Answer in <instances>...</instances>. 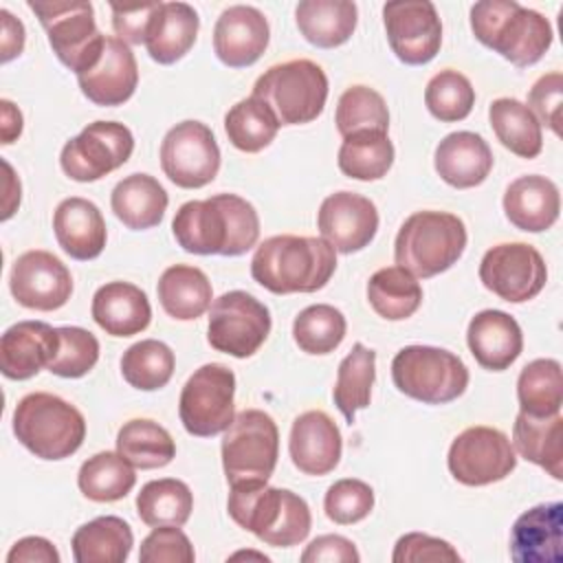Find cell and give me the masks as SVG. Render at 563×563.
Masks as SVG:
<instances>
[{
	"mask_svg": "<svg viewBox=\"0 0 563 563\" xmlns=\"http://www.w3.org/2000/svg\"><path fill=\"white\" fill-rule=\"evenodd\" d=\"M172 231L187 253L235 257L257 244L260 216L249 200L216 194L185 202L172 220Z\"/></svg>",
	"mask_w": 563,
	"mask_h": 563,
	"instance_id": "obj_1",
	"label": "cell"
},
{
	"mask_svg": "<svg viewBox=\"0 0 563 563\" xmlns=\"http://www.w3.org/2000/svg\"><path fill=\"white\" fill-rule=\"evenodd\" d=\"M336 268V251L323 238L273 235L253 260V279L275 295L321 290Z\"/></svg>",
	"mask_w": 563,
	"mask_h": 563,
	"instance_id": "obj_2",
	"label": "cell"
},
{
	"mask_svg": "<svg viewBox=\"0 0 563 563\" xmlns=\"http://www.w3.org/2000/svg\"><path fill=\"white\" fill-rule=\"evenodd\" d=\"M227 510L231 519L275 548L301 543L312 526V515L303 497L266 482L231 486Z\"/></svg>",
	"mask_w": 563,
	"mask_h": 563,
	"instance_id": "obj_3",
	"label": "cell"
},
{
	"mask_svg": "<svg viewBox=\"0 0 563 563\" xmlns=\"http://www.w3.org/2000/svg\"><path fill=\"white\" fill-rule=\"evenodd\" d=\"M475 37L515 66L537 64L552 44V24L515 0H482L471 7Z\"/></svg>",
	"mask_w": 563,
	"mask_h": 563,
	"instance_id": "obj_4",
	"label": "cell"
},
{
	"mask_svg": "<svg viewBox=\"0 0 563 563\" xmlns=\"http://www.w3.org/2000/svg\"><path fill=\"white\" fill-rule=\"evenodd\" d=\"M466 249V227L449 211H416L398 229L396 264L413 277H433L449 271Z\"/></svg>",
	"mask_w": 563,
	"mask_h": 563,
	"instance_id": "obj_5",
	"label": "cell"
},
{
	"mask_svg": "<svg viewBox=\"0 0 563 563\" xmlns=\"http://www.w3.org/2000/svg\"><path fill=\"white\" fill-rule=\"evenodd\" d=\"M18 442L42 460L70 457L86 438V420L68 400L48 394H26L13 409Z\"/></svg>",
	"mask_w": 563,
	"mask_h": 563,
	"instance_id": "obj_6",
	"label": "cell"
},
{
	"mask_svg": "<svg viewBox=\"0 0 563 563\" xmlns=\"http://www.w3.org/2000/svg\"><path fill=\"white\" fill-rule=\"evenodd\" d=\"M253 97L273 110L279 125L310 123L325 108L328 77L312 59H288L257 77Z\"/></svg>",
	"mask_w": 563,
	"mask_h": 563,
	"instance_id": "obj_7",
	"label": "cell"
},
{
	"mask_svg": "<svg viewBox=\"0 0 563 563\" xmlns=\"http://www.w3.org/2000/svg\"><path fill=\"white\" fill-rule=\"evenodd\" d=\"M391 380L398 391L424 405H446L468 387L464 361L442 347L407 345L391 361Z\"/></svg>",
	"mask_w": 563,
	"mask_h": 563,
	"instance_id": "obj_8",
	"label": "cell"
},
{
	"mask_svg": "<svg viewBox=\"0 0 563 563\" xmlns=\"http://www.w3.org/2000/svg\"><path fill=\"white\" fill-rule=\"evenodd\" d=\"M29 9L37 15L53 53L66 68L81 75L99 62L106 35L95 24L90 2L29 0Z\"/></svg>",
	"mask_w": 563,
	"mask_h": 563,
	"instance_id": "obj_9",
	"label": "cell"
},
{
	"mask_svg": "<svg viewBox=\"0 0 563 563\" xmlns=\"http://www.w3.org/2000/svg\"><path fill=\"white\" fill-rule=\"evenodd\" d=\"M279 431L260 409L235 413L222 438V468L231 486L268 482L277 466Z\"/></svg>",
	"mask_w": 563,
	"mask_h": 563,
	"instance_id": "obj_10",
	"label": "cell"
},
{
	"mask_svg": "<svg viewBox=\"0 0 563 563\" xmlns=\"http://www.w3.org/2000/svg\"><path fill=\"white\" fill-rule=\"evenodd\" d=\"M235 374L220 363L198 367L183 385L178 400V416L187 433L211 438L233 422Z\"/></svg>",
	"mask_w": 563,
	"mask_h": 563,
	"instance_id": "obj_11",
	"label": "cell"
},
{
	"mask_svg": "<svg viewBox=\"0 0 563 563\" xmlns=\"http://www.w3.org/2000/svg\"><path fill=\"white\" fill-rule=\"evenodd\" d=\"M271 332L268 308L244 290H229L211 301L207 341L213 350L246 358L253 356Z\"/></svg>",
	"mask_w": 563,
	"mask_h": 563,
	"instance_id": "obj_12",
	"label": "cell"
},
{
	"mask_svg": "<svg viewBox=\"0 0 563 563\" xmlns=\"http://www.w3.org/2000/svg\"><path fill=\"white\" fill-rule=\"evenodd\" d=\"M134 136L117 121L88 123L77 136L64 143L59 165L77 183H95L132 156Z\"/></svg>",
	"mask_w": 563,
	"mask_h": 563,
	"instance_id": "obj_13",
	"label": "cell"
},
{
	"mask_svg": "<svg viewBox=\"0 0 563 563\" xmlns=\"http://www.w3.org/2000/svg\"><path fill=\"white\" fill-rule=\"evenodd\" d=\"M161 167L183 189L209 185L220 169V147L211 128L191 119L176 123L161 143Z\"/></svg>",
	"mask_w": 563,
	"mask_h": 563,
	"instance_id": "obj_14",
	"label": "cell"
},
{
	"mask_svg": "<svg viewBox=\"0 0 563 563\" xmlns=\"http://www.w3.org/2000/svg\"><path fill=\"white\" fill-rule=\"evenodd\" d=\"M446 464L460 484L486 486L508 477L517 466V455L506 433L477 424L451 442Z\"/></svg>",
	"mask_w": 563,
	"mask_h": 563,
	"instance_id": "obj_15",
	"label": "cell"
},
{
	"mask_svg": "<svg viewBox=\"0 0 563 563\" xmlns=\"http://www.w3.org/2000/svg\"><path fill=\"white\" fill-rule=\"evenodd\" d=\"M479 279L499 299L521 303L534 299L543 290L548 268L532 244L504 242L484 253Z\"/></svg>",
	"mask_w": 563,
	"mask_h": 563,
	"instance_id": "obj_16",
	"label": "cell"
},
{
	"mask_svg": "<svg viewBox=\"0 0 563 563\" xmlns=\"http://www.w3.org/2000/svg\"><path fill=\"white\" fill-rule=\"evenodd\" d=\"M387 42L409 66L431 62L442 44V22L429 0H394L383 7Z\"/></svg>",
	"mask_w": 563,
	"mask_h": 563,
	"instance_id": "obj_17",
	"label": "cell"
},
{
	"mask_svg": "<svg viewBox=\"0 0 563 563\" xmlns=\"http://www.w3.org/2000/svg\"><path fill=\"white\" fill-rule=\"evenodd\" d=\"M9 288L20 306L51 312L70 299L73 277L59 257L35 249L13 262Z\"/></svg>",
	"mask_w": 563,
	"mask_h": 563,
	"instance_id": "obj_18",
	"label": "cell"
},
{
	"mask_svg": "<svg viewBox=\"0 0 563 563\" xmlns=\"http://www.w3.org/2000/svg\"><path fill=\"white\" fill-rule=\"evenodd\" d=\"M321 238L339 253L365 249L378 231L376 205L354 191L330 194L317 213Z\"/></svg>",
	"mask_w": 563,
	"mask_h": 563,
	"instance_id": "obj_19",
	"label": "cell"
},
{
	"mask_svg": "<svg viewBox=\"0 0 563 563\" xmlns=\"http://www.w3.org/2000/svg\"><path fill=\"white\" fill-rule=\"evenodd\" d=\"M271 29L264 13L249 4L224 9L213 26V51L231 68L255 64L268 46Z\"/></svg>",
	"mask_w": 563,
	"mask_h": 563,
	"instance_id": "obj_20",
	"label": "cell"
},
{
	"mask_svg": "<svg viewBox=\"0 0 563 563\" xmlns=\"http://www.w3.org/2000/svg\"><path fill=\"white\" fill-rule=\"evenodd\" d=\"M77 81L84 97L95 106H121L134 95L139 84L136 57L123 40L106 35L99 62L90 70L77 75Z\"/></svg>",
	"mask_w": 563,
	"mask_h": 563,
	"instance_id": "obj_21",
	"label": "cell"
},
{
	"mask_svg": "<svg viewBox=\"0 0 563 563\" xmlns=\"http://www.w3.org/2000/svg\"><path fill=\"white\" fill-rule=\"evenodd\" d=\"M292 464L306 475H325L336 468L343 451L341 431L334 420L321 411L310 409L295 418L288 440Z\"/></svg>",
	"mask_w": 563,
	"mask_h": 563,
	"instance_id": "obj_22",
	"label": "cell"
},
{
	"mask_svg": "<svg viewBox=\"0 0 563 563\" xmlns=\"http://www.w3.org/2000/svg\"><path fill=\"white\" fill-rule=\"evenodd\" d=\"M510 556L517 563L563 561V504H539L517 517L510 530Z\"/></svg>",
	"mask_w": 563,
	"mask_h": 563,
	"instance_id": "obj_23",
	"label": "cell"
},
{
	"mask_svg": "<svg viewBox=\"0 0 563 563\" xmlns=\"http://www.w3.org/2000/svg\"><path fill=\"white\" fill-rule=\"evenodd\" d=\"M59 347L57 328L44 321H18L0 339V369L11 380L33 378Z\"/></svg>",
	"mask_w": 563,
	"mask_h": 563,
	"instance_id": "obj_24",
	"label": "cell"
},
{
	"mask_svg": "<svg viewBox=\"0 0 563 563\" xmlns=\"http://www.w3.org/2000/svg\"><path fill=\"white\" fill-rule=\"evenodd\" d=\"M466 343L475 361L490 369L501 372L510 367L521 350H523V334L515 317L504 310H482L477 312L466 330Z\"/></svg>",
	"mask_w": 563,
	"mask_h": 563,
	"instance_id": "obj_25",
	"label": "cell"
},
{
	"mask_svg": "<svg viewBox=\"0 0 563 563\" xmlns=\"http://www.w3.org/2000/svg\"><path fill=\"white\" fill-rule=\"evenodd\" d=\"M53 231L62 251L79 262L99 257L106 246V220L99 207L79 196H70L57 205Z\"/></svg>",
	"mask_w": 563,
	"mask_h": 563,
	"instance_id": "obj_26",
	"label": "cell"
},
{
	"mask_svg": "<svg viewBox=\"0 0 563 563\" xmlns=\"http://www.w3.org/2000/svg\"><path fill=\"white\" fill-rule=\"evenodd\" d=\"M433 165L446 185L455 189H468L482 185L490 174L493 152L488 143L475 132H451L438 143Z\"/></svg>",
	"mask_w": 563,
	"mask_h": 563,
	"instance_id": "obj_27",
	"label": "cell"
},
{
	"mask_svg": "<svg viewBox=\"0 0 563 563\" xmlns=\"http://www.w3.org/2000/svg\"><path fill=\"white\" fill-rule=\"evenodd\" d=\"M95 323L110 336H132L152 321L147 295L130 282H108L97 288L90 306Z\"/></svg>",
	"mask_w": 563,
	"mask_h": 563,
	"instance_id": "obj_28",
	"label": "cell"
},
{
	"mask_svg": "<svg viewBox=\"0 0 563 563\" xmlns=\"http://www.w3.org/2000/svg\"><path fill=\"white\" fill-rule=\"evenodd\" d=\"M561 211L559 187L539 174L519 176L504 194V213L521 231L541 233L550 229Z\"/></svg>",
	"mask_w": 563,
	"mask_h": 563,
	"instance_id": "obj_29",
	"label": "cell"
},
{
	"mask_svg": "<svg viewBox=\"0 0 563 563\" xmlns=\"http://www.w3.org/2000/svg\"><path fill=\"white\" fill-rule=\"evenodd\" d=\"M167 202V191L150 174L125 176L114 185L110 196L114 216L132 231H145L161 224Z\"/></svg>",
	"mask_w": 563,
	"mask_h": 563,
	"instance_id": "obj_30",
	"label": "cell"
},
{
	"mask_svg": "<svg viewBox=\"0 0 563 563\" xmlns=\"http://www.w3.org/2000/svg\"><path fill=\"white\" fill-rule=\"evenodd\" d=\"M512 442L519 455L554 479H563V418L554 416H530L519 411L512 427Z\"/></svg>",
	"mask_w": 563,
	"mask_h": 563,
	"instance_id": "obj_31",
	"label": "cell"
},
{
	"mask_svg": "<svg viewBox=\"0 0 563 563\" xmlns=\"http://www.w3.org/2000/svg\"><path fill=\"white\" fill-rule=\"evenodd\" d=\"M200 29V18L187 2H163L145 40L150 57L158 64L183 59L194 46Z\"/></svg>",
	"mask_w": 563,
	"mask_h": 563,
	"instance_id": "obj_32",
	"label": "cell"
},
{
	"mask_svg": "<svg viewBox=\"0 0 563 563\" xmlns=\"http://www.w3.org/2000/svg\"><path fill=\"white\" fill-rule=\"evenodd\" d=\"M295 20L310 44L334 48L352 37L358 11L350 0H301L295 9Z\"/></svg>",
	"mask_w": 563,
	"mask_h": 563,
	"instance_id": "obj_33",
	"label": "cell"
},
{
	"mask_svg": "<svg viewBox=\"0 0 563 563\" xmlns=\"http://www.w3.org/2000/svg\"><path fill=\"white\" fill-rule=\"evenodd\" d=\"M156 292L163 310L178 321L202 317L209 310L213 297L209 277L189 264H174L165 268Z\"/></svg>",
	"mask_w": 563,
	"mask_h": 563,
	"instance_id": "obj_34",
	"label": "cell"
},
{
	"mask_svg": "<svg viewBox=\"0 0 563 563\" xmlns=\"http://www.w3.org/2000/svg\"><path fill=\"white\" fill-rule=\"evenodd\" d=\"M70 545L77 563H123L134 545V534L121 517L103 515L79 526Z\"/></svg>",
	"mask_w": 563,
	"mask_h": 563,
	"instance_id": "obj_35",
	"label": "cell"
},
{
	"mask_svg": "<svg viewBox=\"0 0 563 563\" xmlns=\"http://www.w3.org/2000/svg\"><path fill=\"white\" fill-rule=\"evenodd\" d=\"M488 119L497 141L506 150L521 158H534L541 154V123L526 103L510 97L495 99L488 108Z\"/></svg>",
	"mask_w": 563,
	"mask_h": 563,
	"instance_id": "obj_36",
	"label": "cell"
},
{
	"mask_svg": "<svg viewBox=\"0 0 563 563\" xmlns=\"http://www.w3.org/2000/svg\"><path fill=\"white\" fill-rule=\"evenodd\" d=\"M367 301L387 321L409 319L422 303L418 279L402 266H385L367 282Z\"/></svg>",
	"mask_w": 563,
	"mask_h": 563,
	"instance_id": "obj_37",
	"label": "cell"
},
{
	"mask_svg": "<svg viewBox=\"0 0 563 563\" xmlns=\"http://www.w3.org/2000/svg\"><path fill=\"white\" fill-rule=\"evenodd\" d=\"M376 378V352L363 343H354L347 356L339 363L332 398L343 418L352 424L358 409L369 407L372 385Z\"/></svg>",
	"mask_w": 563,
	"mask_h": 563,
	"instance_id": "obj_38",
	"label": "cell"
},
{
	"mask_svg": "<svg viewBox=\"0 0 563 563\" xmlns=\"http://www.w3.org/2000/svg\"><path fill=\"white\" fill-rule=\"evenodd\" d=\"M117 451L134 468H161L176 455V442L165 427L150 418L128 420L117 433Z\"/></svg>",
	"mask_w": 563,
	"mask_h": 563,
	"instance_id": "obj_39",
	"label": "cell"
},
{
	"mask_svg": "<svg viewBox=\"0 0 563 563\" xmlns=\"http://www.w3.org/2000/svg\"><path fill=\"white\" fill-rule=\"evenodd\" d=\"M136 484L134 466L117 451H101L88 457L79 473H77V486L84 493V497L108 504L123 499Z\"/></svg>",
	"mask_w": 563,
	"mask_h": 563,
	"instance_id": "obj_40",
	"label": "cell"
},
{
	"mask_svg": "<svg viewBox=\"0 0 563 563\" xmlns=\"http://www.w3.org/2000/svg\"><path fill=\"white\" fill-rule=\"evenodd\" d=\"M194 510V495L189 486L174 477L152 479L136 495V512L143 523L185 526Z\"/></svg>",
	"mask_w": 563,
	"mask_h": 563,
	"instance_id": "obj_41",
	"label": "cell"
},
{
	"mask_svg": "<svg viewBox=\"0 0 563 563\" xmlns=\"http://www.w3.org/2000/svg\"><path fill=\"white\" fill-rule=\"evenodd\" d=\"M517 398L521 411L530 416H554L563 405L561 363L554 358L530 361L517 378Z\"/></svg>",
	"mask_w": 563,
	"mask_h": 563,
	"instance_id": "obj_42",
	"label": "cell"
},
{
	"mask_svg": "<svg viewBox=\"0 0 563 563\" xmlns=\"http://www.w3.org/2000/svg\"><path fill=\"white\" fill-rule=\"evenodd\" d=\"M279 121L273 110L257 97L238 101L224 117V132L233 147L255 154L273 143L277 136Z\"/></svg>",
	"mask_w": 563,
	"mask_h": 563,
	"instance_id": "obj_43",
	"label": "cell"
},
{
	"mask_svg": "<svg viewBox=\"0 0 563 563\" xmlns=\"http://www.w3.org/2000/svg\"><path fill=\"white\" fill-rule=\"evenodd\" d=\"M339 169L356 180H378L394 165V145L385 132L345 136L339 147Z\"/></svg>",
	"mask_w": 563,
	"mask_h": 563,
	"instance_id": "obj_44",
	"label": "cell"
},
{
	"mask_svg": "<svg viewBox=\"0 0 563 563\" xmlns=\"http://www.w3.org/2000/svg\"><path fill=\"white\" fill-rule=\"evenodd\" d=\"M174 365V352L156 339H143L130 345L121 356L123 378L141 391H156L165 387L172 380Z\"/></svg>",
	"mask_w": 563,
	"mask_h": 563,
	"instance_id": "obj_45",
	"label": "cell"
},
{
	"mask_svg": "<svg viewBox=\"0 0 563 563\" xmlns=\"http://www.w3.org/2000/svg\"><path fill=\"white\" fill-rule=\"evenodd\" d=\"M336 130L339 134L352 136L361 132H385L389 130V110L380 92L369 86L347 88L336 103Z\"/></svg>",
	"mask_w": 563,
	"mask_h": 563,
	"instance_id": "obj_46",
	"label": "cell"
},
{
	"mask_svg": "<svg viewBox=\"0 0 563 563\" xmlns=\"http://www.w3.org/2000/svg\"><path fill=\"white\" fill-rule=\"evenodd\" d=\"M345 317L330 303L303 308L292 321V339L306 354H330L345 339Z\"/></svg>",
	"mask_w": 563,
	"mask_h": 563,
	"instance_id": "obj_47",
	"label": "cell"
},
{
	"mask_svg": "<svg viewBox=\"0 0 563 563\" xmlns=\"http://www.w3.org/2000/svg\"><path fill=\"white\" fill-rule=\"evenodd\" d=\"M424 103L427 110L442 123L462 121L473 110L475 88L466 75L444 68L429 79L424 88Z\"/></svg>",
	"mask_w": 563,
	"mask_h": 563,
	"instance_id": "obj_48",
	"label": "cell"
},
{
	"mask_svg": "<svg viewBox=\"0 0 563 563\" xmlns=\"http://www.w3.org/2000/svg\"><path fill=\"white\" fill-rule=\"evenodd\" d=\"M57 334H59V347H57L53 361L46 365V369L62 378L86 376L99 361L97 336L77 325L57 328Z\"/></svg>",
	"mask_w": 563,
	"mask_h": 563,
	"instance_id": "obj_49",
	"label": "cell"
},
{
	"mask_svg": "<svg viewBox=\"0 0 563 563\" xmlns=\"http://www.w3.org/2000/svg\"><path fill=\"white\" fill-rule=\"evenodd\" d=\"M374 508V490L369 484L345 477L334 482L323 499V510L330 521L339 526H350L363 521Z\"/></svg>",
	"mask_w": 563,
	"mask_h": 563,
	"instance_id": "obj_50",
	"label": "cell"
},
{
	"mask_svg": "<svg viewBox=\"0 0 563 563\" xmlns=\"http://www.w3.org/2000/svg\"><path fill=\"white\" fill-rule=\"evenodd\" d=\"M196 552L180 526H156L139 550L141 563H194Z\"/></svg>",
	"mask_w": 563,
	"mask_h": 563,
	"instance_id": "obj_51",
	"label": "cell"
},
{
	"mask_svg": "<svg viewBox=\"0 0 563 563\" xmlns=\"http://www.w3.org/2000/svg\"><path fill=\"white\" fill-rule=\"evenodd\" d=\"M561 101H563V75L552 70L541 75L528 95V108L539 123H545L554 134H561Z\"/></svg>",
	"mask_w": 563,
	"mask_h": 563,
	"instance_id": "obj_52",
	"label": "cell"
},
{
	"mask_svg": "<svg viewBox=\"0 0 563 563\" xmlns=\"http://www.w3.org/2000/svg\"><path fill=\"white\" fill-rule=\"evenodd\" d=\"M394 563H424V561H460L457 550L438 537L424 532L402 534L391 554Z\"/></svg>",
	"mask_w": 563,
	"mask_h": 563,
	"instance_id": "obj_53",
	"label": "cell"
},
{
	"mask_svg": "<svg viewBox=\"0 0 563 563\" xmlns=\"http://www.w3.org/2000/svg\"><path fill=\"white\" fill-rule=\"evenodd\" d=\"M163 2H147L141 7L112 4V29L125 44H145L150 26Z\"/></svg>",
	"mask_w": 563,
	"mask_h": 563,
	"instance_id": "obj_54",
	"label": "cell"
},
{
	"mask_svg": "<svg viewBox=\"0 0 563 563\" xmlns=\"http://www.w3.org/2000/svg\"><path fill=\"white\" fill-rule=\"evenodd\" d=\"M303 563H358L361 554L354 543L341 534H321L308 543L301 554Z\"/></svg>",
	"mask_w": 563,
	"mask_h": 563,
	"instance_id": "obj_55",
	"label": "cell"
},
{
	"mask_svg": "<svg viewBox=\"0 0 563 563\" xmlns=\"http://www.w3.org/2000/svg\"><path fill=\"white\" fill-rule=\"evenodd\" d=\"M9 563H59V552L44 537H24L7 554Z\"/></svg>",
	"mask_w": 563,
	"mask_h": 563,
	"instance_id": "obj_56",
	"label": "cell"
},
{
	"mask_svg": "<svg viewBox=\"0 0 563 563\" xmlns=\"http://www.w3.org/2000/svg\"><path fill=\"white\" fill-rule=\"evenodd\" d=\"M0 18H2V40H0L2 55H0V62L7 64L13 57H18L24 48V24L18 18H13L7 9L0 11Z\"/></svg>",
	"mask_w": 563,
	"mask_h": 563,
	"instance_id": "obj_57",
	"label": "cell"
},
{
	"mask_svg": "<svg viewBox=\"0 0 563 563\" xmlns=\"http://www.w3.org/2000/svg\"><path fill=\"white\" fill-rule=\"evenodd\" d=\"M0 108H2V125H0L2 145H11L22 132V114L9 99H2Z\"/></svg>",
	"mask_w": 563,
	"mask_h": 563,
	"instance_id": "obj_58",
	"label": "cell"
}]
</instances>
